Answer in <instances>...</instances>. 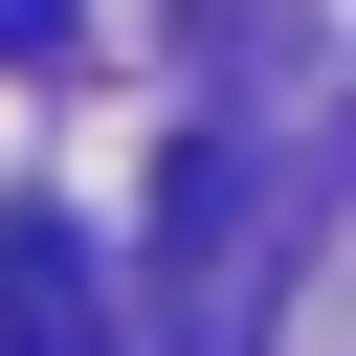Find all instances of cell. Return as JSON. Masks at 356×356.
I'll return each instance as SVG.
<instances>
[{
    "mask_svg": "<svg viewBox=\"0 0 356 356\" xmlns=\"http://www.w3.org/2000/svg\"><path fill=\"white\" fill-rule=\"evenodd\" d=\"M245 200H267V178L200 134V156H178V334H200V356H245V312H267V267H245Z\"/></svg>",
    "mask_w": 356,
    "mask_h": 356,
    "instance_id": "1",
    "label": "cell"
},
{
    "mask_svg": "<svg viewBox=\"0 0 356 356\" xmlns=\"http://www.w3.org/2000/svg\"><path fill=\"white\" fill-rule=\"evenodd\" d=\"M0 356H111V289L67 222H0Z\"/></svg>",
    "mask_w": 356,
    "mask_h": 356,
    "instance_id": "2",
    "label": "cell"
}]
</instances>
